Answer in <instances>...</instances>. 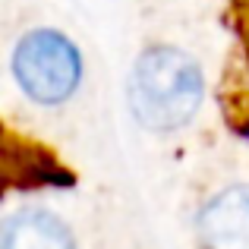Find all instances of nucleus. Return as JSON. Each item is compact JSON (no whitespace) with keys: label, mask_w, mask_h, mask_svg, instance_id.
I'll list each match as a JSON object with an SVG mask.
<instances>
[{"label":"nucleus","mask_w":249,"mask_h":249,"mask_svg":"<svg viewBox=\"0 0 249 249\" xmlns=\"http://www.w3.org/2000/svg\"><path fill=\"white\" fill-rule=\"evenodd\" d=\"M0 249H76V240L48 208H19L0 227Z\"/></svg>","instance_id":"obj_4"},{"label":"nucleus","mask_w":249,"mask_h":249,"mask_svg":"<svg viewBox=\"0 0 249 249\" xmlns=\"http://www.w3.org/2000/svg\"><path fill=\"white\" fill-rule=\"evenodd\" d=\"M13 76L35 104H63L82 82V57L57 29H32L13 51Z\"/></svg>","instance_id":"obj_2"},{"label":"nucleus","mask_w":249,"mask_h":249,"mask_svg":"<svg viewBox=\"0 0 249 249\" xmlns=\"http://www.w3.org/2000/svg\"><path fill=\"white\" fill-rule=\"evenodd\" d=\"M205 79L189 54L158 44L136 60L129 76V107L142 126L155 133L186 126L202 107Z\"/></svg>","instance_id":"obj_1"},{"label":"nucleus","mask_w":249,"mask_h":249,"mask_svg":"<svg viewBox=\"0 0 249 249\" xmlns=\"http://www.w3.org/2000/svg\"><path fill=\"white\" fill-rule=\"evenodd\" d=\"M202 249H249V186H227L199 212Z\"/></svg>","instance_id":"obj_3"}]
</instances>
